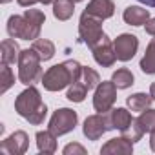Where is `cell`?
Instances as JSON below:
<instances>
[{"instance_id": "7402d4cb", "label": "cell", "mask_w": 155, "mask_h": 155, "mask_svg": "<svg viewBox=\"0 0 155 155\" xmlns=\"http://www.w3.org/2000/svg\"><path fill=\"white\" fill-rule=\"evenodd\" d=\"M111 81L119 90H126V88H130L133 84V73L130 69H126V68H120L111 75Z\"/></svg>"}, {"instance_id": "603a6c76", "label": "cell", "mask_w": 155, "mask_h": 155, "mask_svg": "<svg viewBox=\"0 0 155 155\" xmlns=\"http://www.w3.org/2000/svg\"><path fill=\"white\" fill-rule=\"evenodd\" d=\"M90 90L86 88V84L82 82V81H77V82H73L71 84V88L68 90V99L71 101V102H82L84 99H86V93H88Z\"/></svg>"}, {"instance_id": "d4e9b609", "label": "cell", "mask_w": 155, "mask_h": 155, "mask_svg": "<svg viewBox=\"0 0 155 155\" xmlns=\"http://www.w3.org/2000/svg\"><path fill=\"white\" fill-rule=\"evenodd\" d=\"M139 124H140V128L144 130V133L148 131V133H151V131H155V110H144V111H140V115H139Z\"/></svg>"}, {"instance_id": "4316f807", "label": "cell", "mask_w": 155, "mask_h": 155, "mask_svg": "<svg viewBox=\"0 0 155 155\" xmlns=\"http://www.w3.org/2000/svg\"><path fill=\"white\" fill-rule=\"evenodd\" d=\"M142 133H144V130L140 128V124H139V120L137 119H133L131 120V124L122 131V135L124 137H128L131 142H137V140H140V137H142Z\"/></svg>"}, {"instance_id": "277c9868", "label": "cell", "mask_w": 155, "mask_h": 155, "mask_svg": "<svg viewBox=\"0 0 155 155\" xmlns=\"http://www.w3.org/2000/svg\"><path fill=\"white\" fill-rule=\"evenodd\" d=\"M40 57L38 53L31 49H22L18 57V79L26 86H33L37 81L42 79V69H40Z\"/></svg>"}, {"instance_id": "4dcf8cb0", "label": "cell", "mask_w": 155, "mask_h": 155, "mask_svg": "<svg viewBox=\"0 0 155 155\" xmlns=\"http://www.w3.org/2000/svg\"><path fill=\"white\" fill-rule=\"evenodd\" d=\"M139 2H142V4H146L150 8H155V0H139Z\"/></svg>"}, {"instance_id": "836d02e7", "label": "cell", "mask_w": 155, "mask_h": 155, "mask_svg": "<svg viewBox=\"0 0 155 155\" xmlns=\"http://www.w3.org/2000/svg\"><path fill=\"white\" fill-rule=\"evenodd\" d=\"M38 2H42V4H51L53 0H38Z\"/></svg>"}, {"instance_id": "ffe728a7", "label": "cell", "mask_w": 155, "mask_h": 155, "mask_svg": "<svg viewBox=\"0 0 155 155\" xmlns=\"http://www.w3.org/2000/svg\"><path fill=\"white\" fill-rule=\"evenodd\" d=\"M140 69L148 75L155 73V38H151V42L146 48V53L140 60Z\"/></svg>"}, {"instance_id": "9c48e42d", "label": "cell", "mask_w": 155, "mask_h": 155, "mask_svg": "<svg viewBox=\"0 0 155 155\" xmlns=\"http://www.w3.org/2000/svg\"><path fill=\"white\" fill-rule=\"evenodd\" d=\"M113 48H115V55L119 60L122 62H128L135 57L137 53V48H139V40L135 35H130V33H122L119 35L115 40H113Z\"/></svg>"}, {"instance_id": "1f68e13d", "label": "cell", "mask_w": 155, "mask_h": 155, "mask_svg": "<svg viewBox=\"0 0 155 155\" xmlns=\"http://www.w3.org/2000/svg\"><path fill=\"white\" fill-rule=\"evenodd\" d=\"M150 146H151V150L155 151V131H151V139H150Z\"/></svg>"}, {"instance_id": "83f0119b", "label": "cell", "mask_w": 155, "mask_h": 155, "mask_svg": "<svg viewBox=\"0 0 155 155\" xmlns=\"http://www.w3.org/2000/svg\"><path fill=\"white\" fill-rule=\"evenodd\" d=\"M75 155V153H79V155H86V148H82L81 144H77V142H73V144H68L66 148H64V155Z\"/></svg>"}, {"instance_id": "484cf974", "label": "cell", "mask_w": 155, "mask_h": 155, "mask_svg": "<svg viewBox=\"0 0 155 155\" xmlns=\"http://www.w3.org/2000/svg\"><path fill=\"white\" fill-rule=\"evenodd\" d=\"M81 81L86 84L88 90H93V88H97V86L101 84V75H99L95 69H91V68H82V77H81Z\"/></svg>"}, {"instance_id": "2e32d148", "label": "cell", "mask_w": 155, "mask_h": 155, "mask_svg": "<svg viewBox=\"0 0 155 155\" xmlns=\"http://www.w3.org/2000/svg\"><path fill=\"white\" fill-rule=\"evenodd\" d=\"M37 146L42 153H55L57 151V135L48 131H38L37 133Z\"/></svg>"}, {"instance_id": "4fadbf2b", "label": "cell", "mask_w": 155, "mask_h": 155, "mask_svg": "<svg viewBox=\"0 0 155 155\" xmlns=\"http://www.w3.org/2000/svg\"><path fill=\"white\" fill-rule=\"evenodd\" d=\"M84 11L90 13V15H93V17H97V18L106 20V18L113 17V13H115V4L111 2V0H91Z\"/></svg>"}, {"instance_id": "8992f818", "label": "cell", "mask_w": 155, "mask_h": 155, "mask_svg": "<svg viewBox=\"0 0 155 155\" xmlns=\"http://www.w3.org/2000/svg\"><path fill=\"white\" fill-rule=\"evenodd\" d=\"M77 120H79L77 111H73L69 108H60V110H57L53 113V117L49 120V131L55 133L57 137L66 135L77 126Z\"/></svg>"}, {"instance_id": "5bb4252c", "label": "cell", "mask_w": 155, "mask_h": 155, "mask_svg": "<svg viewBox=\"0 0 155 155\" xmlns=\"http://www.w3.org/2000/svg\"><path fill=\"white\" fill-rule=\"evenodd\" d=\"M122 18H124V22L130 24V26H146V22L150 20V13H148V9H144V8L130 6V8L124 9Z\"/></svg>"}, {"instance_id": "52a82bcc", "label": "cell", "mask_w": 155, "mask_h": 155, "mask_svg": "<svg viewBox=\"0 0 155 155\" xmlns=\"http://www.w3.org/2000/svg\"><path fill=\"white\" fill-rule=\"evenodd\" d=\"M117 86L113 84V81L110 82H101L95 90V95H93V108L99 111V113H106L111 110V106L115 104L117 101Z\"/></svg>"}, {"instance_id": "f546056e", "label": "cell", "mask_w": 155, "mask_h": 155, "mask_svg": "<svg viewBox=\"0 0 155 155\" xmlns=\"http://www.w3.org/2000/svg\"><path fill=\"white\" fill-rule=\"evenodd\" d=\"M17 2L20 4V6H24V8H29V6H33V4H37L38 0H17Z\"/></svg>"}, {"instance_id": "5b68a950", "label": "cell", "mask_w": 155, "mask_h": 155, "mask_svg": "<svg viewBox=\"0 0 155 155\" xmlns=\"http://www.w3.org/2000/svg\"><path fill=\"white\" fill-rule=\"evenodd\" d=\"M79 37H81V42H84L88 48L97 46L104 37L102 18H97L84 11L81 17V22H79Z\"/></svg>"}, {"instance_id": "44dd1931", "label": "cell", "mask_w": 155, "mask_h": 155, "mask_svg": "<svg viewBox=\"0 0 155 155\" xmlns=\"http://www.w3.org/2000/svg\"><path fill=\"white\" fill-rule=\"evenodd\" d=\"M37 53H38V57L42 58V60H49L53 55H55V44L51 42V40H46V38H37V40H33V46H31Z\"/></svg>"}, {"instance_id": "f1b7e54d", "label": "cell", "mask_w": 155, "mask_h": 155, "mask_svg": "<svg viewBox=\"0 0 155 155\" xmlns=\"http://www.w3.org/2000/svg\"><path fill=\"white\" fill-rule=\"evenodd\" d=\"M146 33L155 37V18H150V20L146 22Z\"/></svg>"}, {"instance_id": "e575fe53", "label": "cell", "mask_w": 155, "mask_h": 155, "mask_svg": "<svg viewBox=\"0 0 155 155\" xmlns=\"http://www.w3.org/2000/svg\"><path fill=\"white\" fill-rule=\"evenodd\" d=\"M2 2H4V4H8V2H11V0H2Z\"/></svg>"}, {"instance_id": "9a60e30c", "label": "cell", "mask_w": 155, "mask_h": 155, "mask_svg": "<svg viewBox=\"0 0 155 155\" xmlns=\"http://www.w3.org/2000/svg\"><path fill=\"white\" fill-rule=\"evenodd\" d=\"M108 115H110V120H111L113 130H119V131H124L131 124V120H133L131 115H130V111L124 110V108L111 110V111H108Z\"/></svg>"}, {"instance_id": "7a4b0ae2", "label": "cell", "mask_w": 155, "mask_h": 155, "mask_svg": "<svg viewBox=\"0 0 155 155\" xmlns=\"http://www.w3.org/2000/svg\"><path fill=\"white\" fill-rule=\"evenodd\" d=\"M81 77H82V66L77 60H66L62 64L51 66L44 73L42 84L48 91H58L77 81H81Z\"/></svg>"}, {"instance_id": "6da1fadb", "label": "cell", "mask_w": 155, "mask_h": 155, "mask_svg": "<svg viewBox=\"0 0 155 155\" xmlns=\"http://www.w3.org/2000/svg\"><path fill=\"white\" fill-rule=\"evenodd\" d=\"M46 17L38 9H26L24 15H13L8 20V33L11 38L37 40Z\"/></svg>"}, {"instance_id": "d6986e66", "label": "cell", "mask_w": 155, "mask_h": 155, "mask_svg": "<svg viewBox=\"0 0 155 155\" xmlns=\"http://www.w3.org/2000/svg\"><path fill=\"white\" fill-rule=\"evenodd\" d=\"M151 101H153L151 95H146V93H135V95H131V97L126 99V104H128V108H130L131 111H144V110L150 108Z\"/></svg>"}, {"instance_id": "cb8c5ba5", "label": "cell", "mask_w": 155, "mask_h": 155, "mask_svg": "<svg viewBox=\"0 0 155 155\" xmlns=\"http://www.w3.org/2000/svg\"><path fill=\"white\" fill-rule=\"evenodd\" d=\"M13 84H15L13 71L6 62H2V68H0V93H6Z\"/></svg>"}, {"instance_id": "3957f363", "label": "cell", "mask_w": 155, "mask_h": 155, "mask_svg": "<svg viewBox=\"0 0 155 155\" xmlns=\"http://www.w3.org/2000/svg\"><path fill=\"white\" fill-rule=\"evenodd\" d=\"M15 110H17V113L20 117H24L26 120H29L35 126L42 124L44 119H46V115H48V108L42 102V97H40L38 90L33 88V86H29L28 90H24L17 97Z\"/></svg>"}, {"instance_id": "ba28073f", "label": "cell", "mask_w": 155, "mask_h": 155, "mask_svg": "<svg viewBox=\"0 0 155 155\" xmlns=\"http://www.w3.org/2000/svg\"><path fill=\"white\" fill-rule=\"evenodd\" d=\"M110 130H113V126H111V120H110L108 111H106V113H97V115L88 117V119L84 120V128H82L84 135H86L90 140L101 139V137H102L106 131H110Z\"/></svg>"}, {"instance_id": "e0dca14e", "label": "cell", "mask_w": 155, "mask_h": 155, "mask_svg": "<svg viewBox=\"0 0 155 155\" xmlns=\"http://www.w3.org/2000/svg\"><path fill=\"white\" fill-rule=\"evenodd\" d=\"M75 11V2L73 0H55L53 2V15L58 20H69Z\"/></svg>"}, {"instance_id": "7c38bea8", "label": "cell", "mask_w": 155, "mask_h": 155, "mask_svg": "<svg viewBox=\"0 0 155 155\" xmlns=\"http://www.w3.org/2000/svg\"><path fill=\"white\" fill-rule=\"evenodd\" d=\"M133 151V142L128 139V137H117V139H111L108 140L102 148H101V153L102 155H130Z\"/></svg>"}, {"instance_id": "d6a6232c", "label": "cell", "mask_w": 155, "mask_h": 155, "mask_svg": "<svg viewBox=\"0 0 155 155\" xmlns=\"http://www.w3.org/2000/svg\"><path fill=\"white\" fill-rule=\"evenodd\" d=\"M150 95H151V99L155 101V82H153V84L150 86Z\"/></svg>"}, {"instance_id": "30bf717a", "label": "cell", "mask_w": 155, "mask_h": 155, "mask_svg": "<svg viewBox=\"0 0 155 155\" xmlns=\"http://www.w3.org/2000/svg\"><path fill=\"white\" fill-rule=\"evenodd\" d=\"M28 146H29L28 133L18 130V131L11 133L6 140H2V144H0V151H2V153H9V155H22V153L28 151Z\"/></svg>"}, {"instance_id": "8fae6325", "label": "cell", "mask_w": 155, "mask_h": 155, "mask_svg": "<svg viewBox=\"0 0 155 155\" xmlns=\"http://www.w3.org/2000/svg\"><path fill=\"white\" fill-rule=\"evenodd\" d=\"M93 51V58L97 60V64H101L102 68H110L113 66V62L117 60V55H115V48H113V42L104 35L102 40L91 48Z\"/></svg>"}, {"instance_id": "d590c367", "label": "cell", "mask_w": 155, "mask_h": 155, "mask_svg": "<svg viewBox=\"0 0 155 155\" xmlns=\"http://www.w3.org/2000/svg\"><path fill=\"white\" fill-rule=\"evenodd\" d=\"M73 2H82V0H73Z\"/></svg>"}, {"instance_id": "ac0fdd59", "label": "cell", "mask_w": 155, "mask_h": 155, "mask_svg": "<svg viewBox=\"0 0 155 155\" xmlns=\"http://www.w3.org/2000/svg\"><path fill=\"white\" fill-rule=\"evenodd\" d=\"M0 48H2V62L11 64V62L18 60V57H20V49H18V46H17L15 40L6 38V40H2Z\"/></svg>"}]
</instances>
